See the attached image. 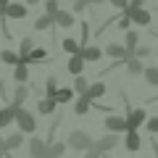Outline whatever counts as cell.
Listing matches in <instances>:
<instances>
[{"instance_id":"6da1fadb","label":"cell","mask_w":158,"mask_h":158,"mask_svg":"<svg viewBox=\"0 0 158 158\" xmlns=\"http://www.w3.org/2000/svg\"><path fill=\"white\" fill-rule=\"evenodd\" d=\"M16 124H19V132L21 135H34L37 132V118L27 108H16Z\"/></svg>"},{"instance_id":"7a4b0ae2","label":"cell","mask_w":158,"mask_h":158,"mask_svg":"<svg viewBox=\"0 0 158 158\" xmlns=\"http://www.w3.org/2000/svg\"><path fill=\"white\" fill-rule=\"evenodd\" d=\"M66 145H69V148H74V150H82V153H85V150H90V148L95 145V140H92V137L87 135V132L74 129L71 135L66 137Z\"/></svg>"},{"instance_id":"3957f363","label":"cell","mask_w":158,"mask_h":158,"mask_svg":"<svg viewBox=\"0 0 158 158\" xmlns=\"http://www.w3.org/2000/svg\"><path fill=\"white\" fill-rule=\"evenodd\" d=\"M103 56H108V58H113V63H111V69H116V66H121V63H127V58H132L129 53H127V48H124V42L118 45V42H111V45H106V50H103Z\"/></svg>"},{"instance_id":"277c9868","label":"cell","mask_w":158,"mask_h":158,"mask_svg":"<svg viewBox=\"0 0 158 158\" xmlns=\"http://www.w3.org/2000/svg\"><path fill=\"white\" fill-rule=\"evenodd\" d=\"M127 132H140V127H145V121H148V113H145V108H129L127 111Z\"/></svg>"},{"instance_id":"5b68a950","label":"cell","mask_w":158,"mask_h":158,"mask_svg":"<svg viewBox=\"0 0 158 158\" xmlns=\"http://www.w3.org/2000/svg\"><path fill=\"white\" fill-rule=\"evenodd\" d=\"M124 16H129V21L137 24V27H150V21H153V13L148 8H127Z\"/></svg>"},{"instance_id":"8992f818","label":"cell","mask_w":158,"mask_h":158,"mask_svg":"<svg viewBox=\"0 0 158 158\" xmlns=\"http://www.w3.org/2000/svg\"><path fill=\"white\" fill-rule=\"evenodd\" d=\"M116 145H118V135H113V132H108L106 137H100V140H95V145H92V148H95L98 153H111V150H113Z\"/></svg>"},{"instance_id":"52a82bcc","label":"cell","mask_w":158,"mask_h":158,"mask_svg":"<svg viewBox=\"0 0 158 158\" xmlns=\"http://www.w3.org/2000/svg\"><path fill=\"white\" fill-rule=\"evenodd\" d=\"M106 129L113 132V135H121V132H127V118L118 116V113H111V116L106 118Z\"/></svg>"},{"instance_id":"ba28073f","label":"cell","mask_w":158,"mask_h":158,"mask_svg":"<svg viewBox=\"0 0 158 158\" xmlns=\"http://www.w3.org/2000/svg\"><path fill=\"white\" fill-rule=\"evenodd\" d=\"M45 61H48L45 48H32L27 56H21V63H27V66H32V63H45Z\"/></svg>"},{"instance_id":"9c48e42d","label":"cell","mask_w":158,"mask_h":158,"mask_svg":"<svg viewBox=\"0 0 158 158\" xmlns=\"http://www.w3.org/2000/svg\"><path fill=\"white\" fill-rule=\"evenodd\" d=\"M29 145V156H34V158H45V150H48V140H42V137H37L34 135L32 140L27 142Z\"/></svg>"},{"instance_id":"30bf717a","label":"cell","mask_w":158,"mask_h":158,"mask_svg":"<svg viewBox=\"0 0 158 158\" xmlns=\"http://www.w3.org/2000/svg\"><path fill=\"white\" fill-rule=\"evenodd\" d=\"M66 69H69V74H71V77H79V74L85 71V58H82V50L74 53V56H69Z\"/></svg>"},{"instance_id":"8fae6325","label":"cell","mask_w":158,"mask_h":158,"mask_svg":"<svg viewBox=\"0 0 158 158\" xmlns=\"http://www.w3.org/2000/svg\"><path fill=\"white\" fill-rule=\"evenodd\" d=\"M24 16H27V6H24V3H13V0L8 3L6 11H3V19H16L19 21V19H24Z\"/></svg>"},{"instance_id":"7c38bea8","label":"cell","mask_w":158,"mask_h":158,"mask_svg":"<svg viewBox=\"0 0 158 158\" xmlns=\"http://www.w3.org/2000/svg\"><path fill=\"white\" fill-rule=\"evenodd\" d=\"M21 145H24V135L21 132H13V135H8L6 140H3V153H13Z\"/></svg>"},{"instance_id":"4fadbf2b","label":"cell","mask_w":158,"mask_h":158,"mask_svg":"<svg viewBox=\"0 0 158 158\" xmlns=\"http://www.w3.org/2000/svg\"><path fill=\"white\" fill-rule=\"evenodd\" d=\"M27 98H29V87L27 85H16L13 87V98H11V106L13 108H24V103H27Z\"/></svg>"},{"instance_id":"5bb4252c","label":"cell","mask_w":158,"mask_h":158,"mask_svg":"<svg viewBox=\"0 0 158 158\" xmlns=\"http://www.w3.org/2000/svg\"><path fill=\"white\" fill-rule=\"evenodd\" d=\"M103 95H106V82H90V87H87V92H85L87 100L98 103V98H103Z\"/></svg>"},{"instance_id":"9a60e30c","label":"cell","mask_w":158,"mask_h":158,"mask_svg":"<svg viewBox=\"0 0 158 158\" xmlns=\"http://www.w3.org/2000/svg\"><path fill=\"white\" fill-rule=\"evenodd\" d=\"M74 24H77V19H74V13L71 11H58L56 13V27H61V29H71Z\"/></svg>"},{"instance_id":"2e32d148","label":"cell","mask_w":158,"mask_h":158,"mask_svg":"<svg viewBox=\"0 0 158 158\" xmlns=\"http://www.w3.org/2000/svg\"><path fill=\"white\" fill-rule=\"evenodd\" d=\"M140 45V32H137V29H127L124 32V48H127V53H135V48Z\"/></svg>"},{"instance_id":"e0dca14e","label":"cell","mask_w":158,"mask_h":158,"mask_svg":"<svg viewBox=\"0 0 158 158\" xmlns=\"http://www.w3.org/2000/svg\"><path fill=\"white\" fill-rule=\"evenodd\" d=\"M13 121H16V108H13V106H6V108H0V129L11 127Z\"/></svg>"},{"instance_id":"ac0fdd59","label":"cell","mask_w":158,"mask_h":158,"mask_svg":"<svg viewBox=\"0 0 158 158\" xmlns=\"http://www.w3.org/2000/svg\"><path fill=\"white\" fill-rule=\"evenodd\" d=\"M124 135H127V140H124V145H127V150H129V153H137V150H140V145H142V137H140V132H124Z\"/></svg>"},{"instance_id":"d6986e66","label":"cell","mask_w":158,"mask_h":158,"mask_svg":"<svg viewBox=\"0 0 158 158\" xmlns=\"http://www.w3.org/2000/svg\"><path fill=\"white\" fill-rule=\"evenodd\" d=\"M82 58H85V63H87V61L98 63V61L103 58V48H98V45H87V48H82Z\"/></svg>"},{"instance_id":"ffe728a7","label":"cell","mask_w":158,"mask_h":158,"mask_svg":"<svg viewBox=\"0 0 158 158\" xmlns=\"http://www.w3.org/2000/svg\"><path fill=\"white\" fill-rule=\"evenodd\" d=\"M66 142H58V140H53V142H48V150H45V158H61L63 153H66Z\"/></svg>"},{"instance_id":"44dd1931","label":"cell","mask_w":158,"mask_h":158,"mask_svg":"<svg viewBox=\"0 0 158 158\" xmlns=\"http://www.w3.org/2000/svg\"><path fill=\"white\" fill-rule=\"evenodd\" d=\"M34 29H37V32H48V29H56V16L45 13V16L34 19Z\"/></svg>"},{"instance_id":"7402d4cb","label":"cell","mask_w":158,"mask_h":158,"mask_svg":"<svg viewBox=\"0 0 158 158\" xmlns=\"http://www.w3.org/2000/svg\"><path fill=\"white\" fill-rule=\"evenodd\" d=\"M127 74H129V77H140L142 71H145V63L140 61V58H127Z\"/></svg>"},{"instance_id":"603a6c76","label":"cell","mask_w":158,"mask_h":158,"mask_svg":"<svg viewBox=\"0 0 158 158\" xmlns=\"http://www.w3.org/2000/svg\"><path fill=\"white\" fill-rule=\"evenodd\" d=\"M27 79H29V66L27 63L13 66V82H16V85H27Z\"/></svg>"},{"instance_id":"cb8c5ba5","label":"cell","mask_w":158,"mask_h":158,"mask_svg":"<svg viewBox=\"0 0 158 158\" xmlns=\"http://www.w3.org/2000/svg\"><path fill=\"white\" fill-rule=\"evenodd\" d=\"M87 87H90V79H87V77H82V74H79V77H74V85H71V90L77 92L79 98H85Z\"/></svg>"},{"instance_id":"d4e9b609","label":"cell","mask_w":158,"mask_h":158,"mask_svg":"<svg viewBox=\"0 0 158 158\" xmlns=\"http://www.w3.org/2000/svg\"><path fill=\"white\" fill-rule=\"evenodd\" d=\"M92 111V100H87V98H79L77 103H74V113L77 116H85V113Z\"/></svg>"},{"instance_id":"484cf974","label":"cell","mask_w":158,"mask_h":158,"mask_svg":"<svg viewBox=\"0 0 158 158\" xmlns=\"http://www.w3.org/2000/svg\"><path fill=\"white\" fill-rule=\"evenodd\" d=\"M0 61L6 63V66H19V63H21V56L13 53V50H3L0 53Z\"/></svg>"},{"instance_id":"4316f807","label":"cell","mask_w":158,"mask_h":158,"mask_svg":"<svg viewBox=\"0 0 158 158\" xmlns=\"http://www.w3.org/2000/svg\"><path fill=\"white\" fill-rule=\"evenodd\" d=\"M53 100L61 106V103H69V100H74V90L71 87H58V92H56V98Z\"/></svg>"},{"instance_id":"83f0119b","label":"cell","mask_w":158,"mask_h":158,"mask_svg":"<svg viewBox=\"0 0 158 158\" xmlns=\"http://www.w3.org/2000/svg\"><path fill=\"white\" fill-rule=\"evenodd\" d=\"M142 77H145V82H148L150 87H158V66H145Z\"/></svg>"},{"instance_id":"f1b7e54d","label":"cell","mask_w":158,"mask_h":158,"mask_svg":"<svg viewBox=\"0 0 158 158\" xmlns=\"http://www.w3.org/2000/svg\"><path fill=\"white\" fill-rule=\"evenodd\" d=\"M56 106H58L56 100H50V98H45V100H40V103H37V111L42 113V116H48V113H53V111H56Z\"/></svg>"},{"instance_id":"f546056e","label":"cell","mask_w":158,"mask_h":158,"mask_svg":"<svg viewBox=\"0 0 158 158\" xmlns=\"http://www.w3.org/2000/svg\"><path fill=\"white\" fill-rule=\"evenodd\" d=\"M61 48H63V50L69 53V56H74V53H79V50H82V48H79V42H77V40H74V37H63Z\"/></svg>"},{"instance_id":"4dcf8cb0","label":"cell","mask_w":158,"mask_h":158,"mask_svg":"<svg viewBox=\"0 0 158 158\" xmlns=\"http://www.w3.org/2000/svg\"><path fill=\"white\" fill-rule=\"evenodd\" d=\"M56 92H58V77H48V82H45V98H56Z\"/></svg>"},{"instance_id":"1f68e13d","label":"cell","mask_w":158,"mask_h":158,"mask_svg":"<svg viewBox=\"0 0 158 158\" xmlns=\"http://www.w3.org/2000/svg\"><path fill=\"white\" fill-rule=\"evenodd\" d=\"M153 53H156V50H153L150 45H137V48H135V53H132V58H140V61H142V58L153 56Z\"/></svg>"},{"instance_id":"d6a6232c","label":"cell","mask_w":158,"mask_h":158,"mask_svg":"<svg viewBox=\"0 0 158 158\" xmlns=\"http://www.w3.org/2000/svg\"><path fill=\"white\" fill-rule=\"evenodd\" d=\"M32 48H34V40H32V37H21V45H19V56H27Z\"/></svg>"},{"instance_id":"836d02e7","label":"cell","mask_w":158,"mask_h":158,"mask_svg":"<svg viewBox=\"0 0 158 158\" xmlns=\"http://www.w3.org/2000/svg\"><path fill=\"white\" fill-rule=\"evenodd\" d=\"M58 11H61V3H58V0H45V13L56 16Z\"/></svg>"},{"instance_id":"e575fe53","label":"cell","mask_w":158,"mask_h":158,"mask_svg":"<svg viewBox=\"0 0 158 158\" xmlns=\"http://www.w3.org/2000/svg\"><path fill=\"white\" fill-rule=\"evenodd\" d=\"M87 8H90V6H87V0H74V3H71V13H74V16L82 13V11H87Z\"/></svg>"},{"instance_id":"d590c367","label":"cell","mask_w":158,"mask_h":158,"mask_svg":"<svg viewBox=\"0 0 158 158\" xmlns=\"http://www.w3.org/2000/svg\"><path fill=\"white\" fill-rule=\"evenodd\" d=\"M87 42H90V27H87V24H82V37H79V48H87Z\"/></svg>"},{"instance_id":"8d00e7d4","label":"cell","mask_w":158,"mask_h":158,"mask_svg":"<svg viewBox=\"0 0 158 158\" xmlns=\"http://www.w3.org/2000/svg\"><path fill=\"white\" fill-rule=\"evenodd\" d=\"M145 129L150 132V135H158V116L148 118V121H145Z\"/></svg>"},{"instance_id":"74e56055","label":"cell","mask_w":158,"mask_h":158,"mask_svg":"<svg viewBox=\"0 0 158 158\" xmlns=\"http://www.w3.org/2000/svg\"><path fill=\"white\" fill-rule=\"evenodd\" d=\"M108 3H111V6L116 8L118 13H121V11H127V6H129V0H108Z\"/></svg>"},{"instance_id":"f35d334b","label":"cell","mask_w":158,"mask_h":158,"mask_svg":"<svg viewBox=\"0 0 158 158\" xmlns=\"http://www.w3.org/2000/svg\"><path fill=\"white\" fill-rule=\"evenodd\" d=\"M129 27H132L129 16H124V11H121V19H118V29H124V32H127V29H129Z\"/></svg>"},{"instance_id":"ab89813d","label":"cell","mask_w":158,"mask_h":158,"mask_svg":"<svg viewBox=\"0 0 158 158\" xmlns=\"http://www.w3.org/2000/svg\"><path fill=\"white\" fill-rule=\"evenodd\" d=\"M85 158H103V153H98L95 148H90V150H85Z\"/></svg>"},{"instance_id":"60d3db41","label":"cell","mask_w":158,"mask_h":158,"mask_svg":"<svg viewBox=\"0 0 158 158\" xmlns=\"http://www.w3.org/2000/svg\"><path fill=\"white\" fill-rule=\"evenodd\" d=\"M145 3H148V0H129V6H127V8H145Z\"/></svg>"},{"instance_id":"b9f144b4","label":"cell","mask_w":158,"mask_h":158,"mask_svg":"<svg viewBox=\"0 0 158 158\" xmlns=\"http://www.w3.org/2000/svg\"><path fill=\"white\" fill-rule=\"evenodd\" d=\"M103 3H108V0H87V6H95V8L103 6Z\"/></svg>"},{"instance_id":"7bdbcfd3","label":"cell","mask_w":158,"mask_h":158,"mask_svg":"<svg viewBox=\"0 0 158 158\" xmlns=\"http://www.w3.org/2000/svg\"><path fill=\"white\" fill-rule=\"evenodd\" d=\"M8 3H11V0H0V16H3V11L8 8Z\"/></svg>"},{"instance_id":"ee69618b","label":"cell","mask_w":158,"mask_h":158,"mask_svg":"<svg viewBox=\"0 0 158 158\" xmlns=\"http://www.w3.org/2000/svg\"><path fill=\"white\" fill-rule=\"evenodd\" d=\"M40 3H42V0H24V6H27V8L29 6H40Z\"/></svg>"},{"instance_id":"f6af8a7d","label":"cell","mask_w":158,"mask_h":158,"mask_svg":"<svg viewBox=\"0 0 158 158\" xmlns=\"http://www.w3.org/2000/svg\"><path fill=\"white\" fill-rule=\"evenodd\" d=\"M3 158H13V156H11V153H3Z\"/></svg>"},{"instance_id":"bcb514c9","label":"cell","mask_w":158,"mask_h":158,"mask_svg":"<svg viewBox=\"0 0 158 158\" xmlns=\"http://www.w3.org/2000/svg\"><path fill=\"white\" fill-rule=\"evenodd\" d=\"M0 153H3V137H0Z\"/></svg>"},{"instance_id":"7dc6e473","label":"cell","mask_w":158,"mask_h":158,"mask_svg":"<svg viewBox=\"0 0 158 158\" xmlns=\"http://www.w3.org/2000/svg\"><path fill=\"white\" fill-rule=\"evenodd\" d=\"M156 56H158V48H156Z\"/></svg>"},{"instance_id":"c3c4849f","label":"cell","mask_w":158,"mask_h":158,"mask_svg":"<svg viewBox=\"0 0 158 158\" xmlns=\"http://www.w3.org/2000/svg\"><path fill=\"white\" fill-rule=\"evenodd\" d=\"M0 158H3V153H0Z\"/></svg>"},{"instance_id":"681fc988","label":"cell","mask_w":158,"mask_h":158,"mask_svg":"<svg viewBox=\"0 0 158 158\" xmlns=\"http://www.w3.org/2000/svg\"><path fill=\"white\" fill-rule=\"evenodd\" d=\"M29 158H34V156H29Z\"/></svg>"}]
</instances>
